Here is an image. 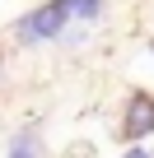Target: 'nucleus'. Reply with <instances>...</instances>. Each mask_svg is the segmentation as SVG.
I'll return each mask as SVG.
<instances>
[{
  "instance_id": "39448f33",
  "label": "nucleus",
  "mask_w": 154,
  "mask_h": 158,
  "mask_svg": "<svg viewBox=\"0 0 154 158\" xmlns=\"http://www.w3.org/2000/svg\"><path fill=\"white\" fill-rule=\"evenodd\" d=\"M149 51H154V47H149Z\"/></svg>"
},
{
  "instance_id": "f257e3e1",
  "label": "nucleus",
  "mask_w": 154,
  "mask_h": 158,
  "mask_svg": "<svg viewBox=\"0 0 154 158\" xmlns=\"http://www.w3.org/2000/svg\"><path fill=\"white\" fill-rule=\"evenodd\" d=\"M65 23H75L70 0H47L42 10H33V14L24 19V37H28V42H47V37H61Z\"/></svg>"
},
{
  "instance_id": "20e7f679",
  "label": "nucleus",
  "mask_w": 154,
  "mask_h": 158,
  "mask_svg": "<svg viewBox=\"0 0 154 158\" xmlns=\"http://www.w3.org/2000/svg\"><path fill=\"white\" fill-rule=\"evenodd\" d=\"M70 14H75V23H98L103 0H70Z\"/></svg>"
},
{
  "instance_id": "f03ea898",
  "label": "nucleus",
  "mask_w": 154,
  "mask_h": 158,
  "mask_svg": "<svg viewBox=\"0 0 154 158\" xmlns=\"http://www.w3.org/2000/svg\"><path fill=\"white\" fill-rule=\"evenodd\" d=\"M145 135H154V98L149 93H131L126 98V112H121V139L135 144Z\"/></svg>"
},
{
  "instance_id": "7ed1b4c3",
  "label": "nucleus",
  "mask_w": 154,
  "mask_h": 158,
  "mask_svg": "<svg viewBox=\"0 0 154 158\" xmlns=\"http://www.w3.org/2000/svg\"><path fill=\"white\" fill-rule=\"evenodd\" d=\"M10 158H33V153H42V144H37V135L33 130H19L14 139H10V149H5Z\"/></svg>"
}]
</instances>
